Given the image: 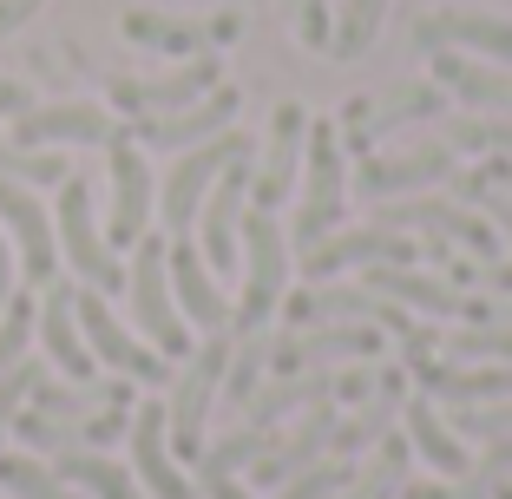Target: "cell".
<instances>
[{
  "mask_svg": "<svg viewBox=\"0 0 512 499\" xmlns=\"http://www.w3.org/2000/svg\"><path fill=\"white\" fill-rule=\"evenodd\" d=\"M125 296H132V322L165 362H184L197 348V329L184 322L178 296H171V237L165 230H145L132 243V270H125Z\"/></svg>",
  "mask_w": 512,
  "mask_h": 499,
  "instance_id": "obj_1",
  "label": "cell"
},
{
  "mask_svg": "<svg viewBox=\"0 0 512 499\" xmlns=\"http://www.w3.org/2000/svg\"><path fill=\"white\" fill-rule=\"evenodd\" d=\"M302 211H296V243L302 257L329 243L342 230V211H348V152H342V125L335 119H309V145H302Z\"/></svg>",
  "mask_w": 512,
  "mask_h": 499,
  "instance_id": "obj_2",
  "label": "cell"
},
{
  "mask_svg": "<svg viewBox=\"0 0 512 499\" xmlns=\"http://www.w3.org/2000/svg\"><path fill=\"white\" fill-rule=\"evenodd\" d=\"M237 158H256L250 132H217L211 145H191V152H178V165L165 171V184H158V230L165 237H191L197 230V211H204V197H211V184L224 178Z\"/></svg>",
  "mask_w": 512,
  "mask_h": 499,
  "instance_id": "obj_3",
  "label": "cell"
},
{
  "mask_svg": "<svg viewBox=\"0 0 512 499\" xmlns=\"http://www.w3.org/2000/svg\"><path fill=\"white\" fill-rule=\"evenodd\" d=\"M289 296V230L270 211L243 217V303L230 316V335H263V322L283 309Z\"/></svg>",
  "mask_w": 512,
  "mask_h": 499,
  "instance_id": "obj_4",
  "label": "cell"
},
{
  "mask_svg": "<svg viewBox=\"0 0 512 499\" xmlns=\"http://www.w3.org/2000/svg\"><path fill=\"white\" fill-rule=\"evenodd\" d=\"M230 335H204V348L184 355V368L171 375V401H165V427H171V454L197 460L204 454V421H211V401L224 394L230 375Z\"/></svg>",
  "mask_w": 512,
  "mask_h": 499,
  "instance_id": "obj_5",
  "label": "cell"
},
{
  "mask_svg": "<svg viewBox=\"0 0 512 499\" xmlns=\"http://www.w3.org/2000/svg\"><path fill=\"white\" fill-rule=\"evenodd\" d=\"M53 237H60V257L73 263V276L86 289H125V270L112 263V243L99 237V211H92V184L79 178H66L60 184V197H53Z\"/></svg>",
  "mask_w": 512,
  "mask_h": 499,
  "instance_id": "obj_6",
  "label": "cell"
},
{
  "mask_svg": "<svg viewBox=\"0 0 512 499\" xmlns=\"http://www.w3.org/2000/svg\"><path fill=\"white\" fill-rule=\"evenodd\" d=\"M73 309H79V335H86V348L99 355V368H112V375H125V381H151V388H165V381L178 375L145 335H132L119 316H112L99 289H79Z\"/></svg>",
  "mask_w": 512,
  "mask_h": 499,
  "instance_id": "obj_7",
  "label": "cell"
},
{
  "mask_svg": "<svg viewBox=\"0 0 512 499\" xmlns=\"http://www.w3.org/2000/svg\"><path fill=\"white\" fill-rule=\"evenodd\" d=\"M375 224H388V230H421L427 243H467L480 263H499V230L486 224L473 204H447V197H394V204H381L375 211Z\"/></svg>",
  "mask_w": 512,
  "mask_h": 499,
  "instance_id": "obj_8",
  "label": "cell"
},
{
  "mask_svg": "<svg viewBox=\"0 0 512 499\" xmlns=\"http://www.w3.org/2000/svg\"><path fill=\"white\" fill-rule=\"evenodd\" d=\"M414 53L434 60V53H473V60L512 66V20L480 14V7H434V14L414 20Z\"/></svg>",
  "mask_w": 512,
  "mask_h": 499,
  "instance_id": "obj_9",
  "label": "cell"
},
{
  "mask_svg": "<svg viewBox=\"0 0 512 499\" xmlns=\"http://www.w3.org/2000/svg\"><path fill=\"white\" fill-rule=\"evenodd\" d=\"M217 86H224V60H217V53H197L178 73L112 79V106H119L125 119H165V112H184V106H197V99H211Z\"/></svg>",
  "mask_w": 512,
  "mask_h": 499,
  "instance_id": "obj_10",
  "label": "cell"
},
{
  "mask_svg": "<svg viewBox=\"0 0 512 499\" xmlns=\"http://www.w3.org/2000/svg\"><path fill=\"white\" fill-rule=\"evenodd\" d=\"M381 355L375 322H329V329H289L270 342V375H309V368H342Z\"/></svg>",
  "mask_w": 512,
  "mask_h": 499,
  "instance_id": "obj_11",
  "label": "cell"
},
{
  "mask_svg": "<svg viewBox=\"0 0 512 499\" xmlns=\"http://www.w3.org/2000/svg\"><path fill=\"white\" fill-rule=\"evenodd\" d=\"M243 217H250V158L224 171L197 211V250L211 263V276H230L237 270V250H243Z\"/></svg>",
  "mask_w": 512,
  "mask_h": 499,
  "instance_id": "obj_12",
  "label": "cell"
},
{
  "mask_svg": "<svg viewBox=\"0 0 512 499\" xmlns=\"http://www.w3.org/2000/svg\"><path fill=\"white\" fill-rule=\"evenodd\" d=\"M106 171H112V217H106V243L132 250L151 230V158L132 132L106 145Z\"/></svg>",
  "mask_w": 512,
  "mask_h": 499,
  "instance_id": "obj_13",
  "label": "cell"
},
{
  "mask_svg": "<svg viewBox=\"0 0 512 499\" xmlns=\"http://www.w3.org/2000/svg\"><path fill=\"white\" fill-rule=\"evenodd\" d=\"M0 230L14 237L20 276H27L33 289L53 283V270H60V237H53V211H46V204L27 191V184H14V178H0Z\"/></svg>",
  "mask_w": 512,
  "mask_h": 499,
  "instance_id": "obj_14",
  "label": "cell"
},
{
  "mask_svg": "<svg viewBox=\"0 0 512 499\" xmlns=\"http://www.w3.org/2000/svg\"><path fill=\"white\" fill-rule=\"evenodd\" d=\"M125 138V125L106 106H86V99H60V106H27L14 119L7 145H27V152H53V145H112Z\"/></svg>",
  "mask_w": 512,
  "mask_h": 499,
  "instance_id": "obj_15",
  "label": "cell"
},
{
  "mask_svg": "<svg viewBox=\"0 0 512 499\" xmlns=\"http://www.w3.org/2000/svg\"><path fill=\"white\" fill-rule=\"evenodd\" d=\"M440 106H447V92H440L434 79L394 86L388 99H348V106H342V152L368 158V138L401 132V125H414V119H440Z\"/></svg>",
  "mask_w": 512,
  "mask_h": 499,
  "instance_id": "obj_16",
  "label": "cell"
},
{
  "mask_svg": "<svg viewBox=\"0 0 512 499\" xmlns=\"http://www.w3.org/2000/svg\"><path fill=\"white\" fill-rule=\"evenodd\" d=\"M362 289H375V296H388V303L401 309H421V316H473V322H493L499 309L493 303H473L467 289H453L447 276H421L414 263H375V270H362Z\"/></svg>",
  "mask_w": 512,
  "mask_h": 499,
  "instance_id": "obj_17",
  "label": "cell"
},
{
  "mask_svg": "<svg viewBox=\"0 0 512 499\" xmlns=\"http://www.w3.org/2000/svg\"><path fill=\"white\" fill-rule=\"evenodd\" d=\"M453 178V145L447 138H427L414 152H388V158H362L355 171V191L368 204H394V197H421L427 184H447Z\"/></svg>",
  "mask_w": 512,
  "mask_h": 499,
  "instance_id": "obj_18",
  "label": "cell"
},
{
  "mask_svg": "<svg viewBox=\"0 0 512 499\" xmlns=\"http://www.w3.org/2000/svg\"><path fill=\"white\" fill-rule=\"evenodd\" d=\"M302 145H309V112L296 99L270 112V138H263V165L250 171V211H276L302 178Z\"/></svg>",
  "mask_w": 512,
  "mask_h": 499,
  "instance_id": "obj_19",
  "label": "cell"
},
{
  "mask_svg": "<svg viewBox=\"0 0 512 499\" xmlns=\"http://www.w3.org/2000/svg\"><path fill=\"white\" fill-rule=\"evenodd\" d=\"M375 263H421V250H414L407 230L368 224V230H335L329 243H316L302 257V270H309V283H335L342 270H375Z\"/></svg>",
  "mask_w": 512,
  "mask_h": 499,
  "instance_id": "obj_20",
  "label": "cell"
},
{
  "mask_svg": "<svg viewBox=\"0 0 512 499\" xmlns=\"http://www.w3.org/2000/svg\"><path fill=\"white\" fill-rule=\"evenodd\" d=\"M125 440H132V473H138V486H145L151 499H197L191 473L178 467V454H171L165 401H138V408H132V427H125Z\"/></svg>",
  "mask_w": 512,
  "mask_h": 499,
  "instance_id": "obj_21",
  "label": "cell"
},
{
  "mask_svg": "<svg viewBox=\"0 0 512 499\" xmlns=\"http://www.w3.org/2000/svg\"><path fill=\"white\" fill-rule=\"evenodd\" d=\"M237 125V86H217L211 99H197L184 112H165V119H132V138L145 152H191V145H211L217 132Z\"/></svg>",
  "mask_w": 512,
  "mask_h": 499,
  "instance_id": "obj_22",
  "label": "cell"
},
{
  "mask_svg": "<svg viewBox=\"0 0 512 499\" xmlns=\"http://www.w3.org/2000/svg\"><path fill=\"white\" fill-rule=\"evenodd\" d=\"M171 296H178L184 322L204 335H230V316H237V303H230L224 289H217L211 263H204V250H197L191 237H171Z\"/></svg>",
  "mask_w": 512,
  "mask_h": 499,
  "instance_id": "obj_23",
  "label": "cell"
},
{
  "mask_svg": "<svg viewBox=\"0 0 512 499\" xmlns=\"http://www.w3.org/2000/svg\"><path fill=\"white\" fill-rule=\"evenodd\" d=\"M335 427H342V414H335V401H322V408H309V414H302V421H296V427H289V434H283V440L270 447V454H263V460L250 467V473H256V486H270V493H276L283 480H296V473H309L316 460H329V454H335Z\"/></svg>",
  "mask_w": 512,
  "mask_h": 499,
  "instance_id": "obj_24",
  "label": "cell"
},
{
  "mask_svg": "<svg viewBox=\"0 0 512 499\" xmlns=\"http://www.w3.org/2000/svg\"><path fill=\"white\" fill-rule=\"evenodd\" d=\"M407 375L421 381L427 401H453V408H480V401H506V394H512V368H480V362L407 355Z\"/></svg>",
  "mask_w": 512,
  "mask_h": 499,
  "instance_id": "obj_25",
  "label": "cell"
},
{
  "mask_svg": "<svg viewBox=\"0 0 512 499\" xmlns=\"http://www.w3.org/2000/svg\"><path fill=\"white\" fill-rule=\"evenodd\" d=\"M434 86L453 92L467 112H486V119H512V66L493 60H467V53H434Z\"/></svg>",
  "mask_w": 512,
  "mask_h": 499,
  "instance_id": "obj_26",
  "label": "cell"
},
{
  "mask_svg": "<svg viewBox=\"0 0 512 499\" xmlns=\"http://www.w3.org/2000/svg\"><path fill=\"white\" fill-rule=\"evenodd\" d=\"M73 296L79 289H66V283H46V296H40V342H46V362L60 368L66 381H92L99 375V355L86 348V335H79V309H73Z\"/></svg>",
  "mask_w": 512,
  "mask_h": 499,
  "instance_id": "obj_27",
  "label": "cell"
},
{
  "mask_svg": "<svg viewBox=\"0 0 512 499\" xmlns=\"http://www.w3.org/2000/svg\"><path fill=\"white\" fill-rule=\"evenodd\" d=\"M335 401V375L329 368H309V375H270L263 388L243 401V427H276L283 414H309Z\"/></svg>",
  "mask_w": 512,
  "mask_h": 499,
  "instance_id": "obj_28",
  "label": "cell"
},
{
  "mask_svg": "<svg viewBox=\"0 0 512 499\" xmlns=\"http://www.w3.org/2000/svg\"><path fill=\"white\" fill-rule=\"evenodd\" d=\"M401 434H407V447H414V454H421L434 473H453V480H467V473H473L467 467V440L453 434V421L434 408V401H427V394L401 408Z\"/></svg>",
  "mask_w": 512,
  "mask_h": 499,
  "instance_id": "obj_29",
  "label": "cell"
},
{
  "mask_svg": "<svg viewBox=\"0 0 512 499\" xmlns=\"http://www.w3.org/2000/svg\"><path fill=\"white\" fill-rule=\"evenodd\" d=\"M53 473H60L66 486H79V493H92V499H145L138 473H132V467H119V460H106L99 447L60 454V460H53Z\"/></svg>",
  "mask_w": 512,
  "mask_h": 499,
  "instance_id": "obj_30",
  "label": "cell"
},
{
  "mask_svg": "<svg viewBox=\"0 0 512 499\" xmlns=\"http://www.w3.org/2000/svg\"><path fill=\"white\" fill-rule=\"evenodd\" d=\"M125 40H132V46H151V53H184V60L211 53V33L197 27V20H165V14H145V7H132V14H125Z\"/></svg>",
  "mask_w": 512,
  "mask_h": 499,
  "instance_id": "obj_31",
  "label": "cell"
},
{
  "mask_svg": "<svg viewBox=\"0 0 512 499\" xmlns=\"http://www.w3.org/2000/svg\"><path fill=\"white\" fill-rule=\"evenodd\" d=\"M401 486H407V434H388L375 447V460L355 467V480L335 499H401Z\"/></svg>",
  "mask_w": 512,
  "mask_h": 499,
  "instance_id": "obj_32",
  "label": "cell"
},
{
  "mask_svg": "<svg viewBox=\"0 0 512 499\" xmlns=\"http://www.w3.org/2000/svg\"><path fill=\"white\" fill-rule=\"evenodd\" d=\"M276 447V427H237V434H224V440H211L204 454H197V480L204 473H243V467H256V460Z\"/></svg>",
  "mask_w": 512,
  "mask_h": 499,
  "instance_id": "obj_33",
  "label": "cell"
},
{
  "mask_svg": "<svg viewBox=\"0 0 512 499\" xmlns=\"http://www.w3.org/2000/svg\"><path fill=\"white\" fill-rule=\"evenodd\" d=\"M447 362H493V368H512V322H473L460 335H440Z\"/></svg>",
  "mask_w": 512,
  "mask_h": 499,
  "instance_id": "obj_34",
  "label": "cell"
},
{
  "mask_svg": "<svg viewBox=\"0 0 512 499\" xmlns=\"http://www.w3.org/2000/svg\"><path fill=\"white\" fill-rule=\"evenodd\" d=\"M381 20H388V0H342V14H335V40H329V53H335V60H362L368 46H375Z\"/></svg>",
  "mask_w": 512,
  "mask_h": 499,
  "instance_id": "obj_35",
  "label": "cell"
},
{
  "mask_svg": "<svg viewBox=\"0 0 512 499\" xmlns=\"http://www.w3.org/2000/svg\"><path fill=\"white\" fill-rule=\"evenodd\" d=\"M0 493H14V499H73L66 480L46 467L40 454H0Z\"/></svg>",
  "mask_w": 512,
  "mask_h": 499,
  "instance_id": "obj_36",
  "label": "cell"
},
{
  "mask_svg": "<svg viewBox=\"0 0 512 499\" xmlns=\"http://www.w3.org/2000/svg\"><path fill=\"white\" fill-rule=\"evenodd\" d=\"M447 145H453V152H467V158H512V119H486V112L453 119Z\"/></svg>",
  "mask_w": 512,
  "mask_h": 499,
  "instance_id": "obj_37",
  "label": "cell"
},
{
  "mask_svg": "<svg viewBox=\"0 0 512 499\" xmlns=\"http://www.w3.org/2000/svg\"><path fill=\"white\" fill-rule=\"evenodd\" d=\"M0 178H14V184H53V191H60L66 178H73V165H66L60 152H27V145H7V138H0Z\"/></svg>",
  "mask_w": 512,
  "mask_h": 499,
  "instance_id": "obj_38",
  "label": "cell"
},
{
  "mask_svg": "<svg viewBox=\"0 0 512 499\" xmlns=\"http://www.w3.org/2000/svg\"><path fill=\"white\" fill-rule=\"evenodd\" d=\"M263 381H270V335H243L237 348H230V375H224V394L230 401H250L256 388H263Z\"/></svg>",
  "mask_w": 512,
  "mask_h": 499,
  "instance_id": "obj_39",
  "label": "cell"
},
{
  "mask_svg": "<svg viewBox=\"0 0 512 499\" xmlns=\"http://www.w3.org/2000/svg\"><path fill=\"white\" fill-rule=\"evenodd\" d=\"M33 329H40V303H33L27 289H14V303H7V316H0V375L27 362Z\"/></svg>",
  "mask_w": 512,
  "mask_h": 499,
  "instance_id": "obj_40",
  "label": "cell"
},
{
  "mask_svg": "<svg viewBox=\"0 0 512 499\" xmlns=\"http://www.w3.org/2000/svg\"><path fill=\"white\" fill-rule=\"evenodd\" d=\"M348 480H355V460H316V467H309V473H296V480H283V486H276V493L270 499H335V493H342V486Z\"/></svg>",
  "mask_w": 512,
  "mask_h": 499,
  "instance_id": "obj_41",
  "label": "cell"
},
{
  "mask_svg": "<svg viewBox=\"0 0 512 499\" xmlns=\"http://www.w3.org/2000/svg\"><path fill=\"white\" fill-rule=\"evenodd\" d=\"M453 434H460V440H512V394H506V401L460 408V414H453Z\"/></svg>",
  "mask_w": 512,
  "mask_h": 499,
  "instance_id": "obj_42",
  "label": "cell"
},
{
  "mask_svg": "<svg viewBox=\"0 0 512 499\" xmlns=\"http://www.w3.org/2000/svg\"><path fill=\"white\" fill-rule=\"evenodd\" d=\"M40 388V362H20L0 375V447H7V434H14V414L27 408V394Z\"/></svg>",
  "mask_w": 512,
  "mask_h": 499,
  "instance_id": "obj_43",
  "label": "cell"
},
{
  "mask_svg": "<svg viewBox=\"0 0 512 499\" xmlns=\"http://www.w3.org/2000/svg\"><path fill=\"white\" fill-rule=\"evenodd\" d=\"M289 14H296V40L302 46H329L335 40V14L322 0H289Z\"/></svg>",
  "mask_w": 512,
  "mask_h": 499,
  "instance_id": "obj_44",
  "label": "cell"
},
{
  "mask_svg": "<svg viewBox=\"0 0 512 499\" xmlns=\"http://www.w3.org/2000/svg\"><path fill=\"white\" fill-rule=\"evenodd\" d=\"M375 394H381L375 368H342V375H335V401H375Z\"/></svg>",
  "mask_w": 512,
  "mask_h": 499,
  "instance_id": "obj_45",
  "label": "cell"
},
{
  "mask_svg": "<svg viewBox=\"0 0 512 499\" xmlns=\"http://www.w3.org/2000/svg\"><path fill=\"white\" fill-rule=\"evenodd\" d=\"M40 7H46V0H0V40H7V33H20L33 14H40Z\"/></svg>",
  "mask_w": 512,
  "mask_h": 499,
  "instance_id": "obj_46",
  "label": "cell"
},
{
  "mask_svg": "<svg viewBox=\"0 0 512 499\" xmlns=\"http://www.w3.org/2000/svg\"><path fill=\"white\" fill-rule=\"evenodd\" d=\"M27 106H33V92L20 86V79H7V73H0V119H20Z\"/></svg>",
  "mask_w": 512,
  "mask_h": 499,
  "instance_id": "obj_47",
  "label": "cell"
},
{
  "mask_svg": "<svg viewBox=\"0 0 512 499\" xmlns=\"http://www.w3.org/2000/svg\"><path fill=\"white\" fill-rule=\"evenodd\" d=\"M204 493H211V499H256L237 473H204Z\"/></svg>",
  "mask_w": 512,
  "mask_h": 499,
  "instance_id": "obj_48",
  "label": "cell"
},
{
  "mask_svg": "<svg viewBox=\"0 0 512 499\" xmlns=\"http://www.w3.org/2000/svg\"><path fill=\"white\" fill-rule=\"evenodd\" d=\"M20 263H14V250H7V237H0V316H7V303H14V289H20Z\"/></svg>",
  "mask_w": 512,
  "mask_h": 499,
  "instance_id": "obj_49",
  "label": "cell"
},
{
  "mask_svg": "<svg viewBox=\"0 0 512 499\" xmlns=\"http://www.w3.org/2000/svg\"><path fill=\"white\" fill-rule=\"evenodd\" d=\"M499 499H512V473H506V486H499Z\"/></svg>",
  "mask_w": 512,
  "mask_h": 499,
  "instance_id": "obj_50",
  "label": "cell"
},
{
  "mask_svg": "<svg viewBox=\"0 0 512 499\" xmlns=\"http://www.w3.org/2000/svg\"><path fill=\"white\" fill-rule=\"evenodd\" d=\"M499 316H512V309H499Z\"/></svg>",
  "mask_w": 512,
  "mask_h": 499,
  "instance_id": "obj_51",
  "label": "cell"
}]
</instances>
